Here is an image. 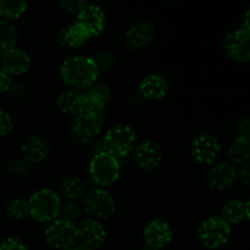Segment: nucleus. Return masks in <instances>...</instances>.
Segmentation results:
<instances>
[{"instance_id": "obj_27", "label": "nucleus", "mask_w": 250, "mask_h": 250, "mask_svg": "<svg viewBox=\"0 0 250 250\" xmlns=\"http://www.w3.org/2000/svg\"><path fill=\"white\" fill-rule=\"evenodd\" d=\"M17 42V29L10 21L0 20V51L15 48Z\"/></svg>"}, {"instance_id": "obj_21", "label": "nucleus", "mask_w": 250, "mask_h": 250, "mask_svg": "<svg viewBox=\"0 0 250 250\" xmlns=\"http://www.w3.org/2000/svg\"><path fill=\"white\" fill-rule=\"evenodd\" d=\"M83 94L88 110H94V111H104V107L111 98L110 89L103 83H94L87 88Z\"/></svg>"}, {"instance_id": "obj_16", "label": "nucleus", "mask_w": 250, "mask_h": 250, "mask_svg": "<svg viewBox=\"0 0 250 250\" xmlns=\"http://www.w3.org/2000/svg\"><path fill=\"white\" fill-rule=\"evenodd\" d=\"M77 231L78 239L82 241V244L93 249L102 247L106 239V229L97 220H84L77 226Z\"/></svg>"}, {"instance_id": "obj_7", "label": "nucleus", "mask_w": 250, "mask_h": 250, "mask_svg": "<svg viewBox=\"0 0 250 250\" xmlns=\"http://www.w3.org/2000/svg\"><path fill=\"white\" fill-rule=\"evenodd\" d=\"M45 239L49 246L58 250L73 248L78 242V231L76 224L55 220L45 229Z\"/></svg>"}, {"instance_id": "obj_10", "label": "nucleus", "mask_w": 250, "mask_h": 250, "mask_svg": "<svg viewBox=\"0 0 250 250\" xmlns=\"http://www.w3.org/2000/svg\"><path fill=\"white\" fill-rule=\"evenodd\" d=\"M224 48L229 59L239 63L250 61V32L239 28L227 34L224 39Z\"/></svg>"}, {"instance_id": "obj_5", "label": "nucleus", "mask_w": 250, "mask_h": 250, "mask_svg": "<svg viewBox=\"0 0 250 250\" xmlns=\"http://www.w3.org/2000/svg\"><path fill=\"white\" fill-rule=\"evenodd\" d=\"M231 237V225L221 217H209L200 225L198 238L209 249H219L229 242Z\"/></svg>"}, {"instance_id": "obj_22", "label": "nucleus", "mask_w": 250, "mask_h": 250, "mask_svg": "<svg viewBox=\"0 0 250 250\" xmlns=\"http://www.w3.org/2000/svg\"><path fill=\"white\" fill-rule=\"evenodd\" d=\"M88 39H89V36L87 34V32L77 22L66 26L59 34V43L63 48L70 49V50L82 46Z\"/></svg>"}, {"instance_id": "obj_1", "label": "nucleus", "mask_w": 250, "mask_h": 250, "mask_svg": "<svg viewBox=\"0 0 250 250\" xmlns=\"http://www.w3.org/2000/svg\"><path fill=\"white\" fill-rule=\"evenodd\" d=\"M60 76L66 85L80 92L94 84L99 72L92 58L78 55L71 56L63 61L60 67Z\"/></svg>"}, {"instance_id": "obj_4", "label": "nucleus", "mask_w": 250, "mask_h": 250, "mask_svg": "<svg viewBox=\"0 0 250 250\" xmlns=\"http://www.w3.org/2000/svg\"><path fill=\"white\" fill-rule=\"evenodd\" d=\"M104 121V112L88 110L75 119L71 127V137L80 144L89 143L95 137L99 136Z\"/></svg>"}, {"instance_id": "obj_41", "label": "nucleus", "mask_w": 250, "mask_h": 250, "mask_svg": "<svg viewBox=\"0 0 250 250\" xmlns=\"http://www.w3.org/2000/svg\"><path fill=\"white\" fill-rule=\"evenodd\" d=\"M78 250H94L93 248H90V247L85 246V244H81V246L77 247Z\"/></svg>"}, {"instance_id": "obj_12", "label": "nucleus", "mask_w": 250, "mask_h": 250, "mask_svg": "<svg viewBox=\"0 0 250 250\" xmlns=\"http://www.w3.org/2000/svg\"><path fill=\"white\" fill-rule=\"evenodd\" d=\"M146 246L155 249H163L172 241L173 232L170 225L164 220H154L149 222L143 231Z\"/></svg>"}, {"instance_id": "obj_40", "label": "nucleus", "mask_w": 250, "mask_h": 250, "mask_svg": "<svg viewBox=\"0 0 250 250\" xmlns=\"http://www.w3.org/2000/svg\"><path fill=\"white\" fill-rule=\"evenodd\" d=\"M246 214H247V219L250 221V199L246 203Z\"/></svg>"}, {"instance_id": "obj_44", "label": "nucleus", "mask_w": 250, "mask_h": 250, "mask_svg": "<svg viewBox=\"0 0 250 250\" xmlns=\"http://www.w3.org/2000/svg\"><path fill=\"white\" fill-rule=\"evenodd\" d=\"M62 250H78L77 247H73V248H67V249H62Z\"/></svg>"}, {"instance_id": "obj_25", "label": "nucleus", "mask_w": 250, "mask_h": 250, "mask_svg": "<svg viewBox=\"0 0 250 250\" xmlns=\"http://www.w3.org/2000/svg\"><path fill=\"white\" fill-rule=\"evenodd\" d=\"M221 215V219H224L229 225L239 224L247 217L246 203L237 199L229 200L222 208Z\"/></svg>"}, {"instance_id": "obj_42", "label": "nucleus", "mask_w": 250, "mask_h": 250, "mask_svg": "<svg viewBox=\"0 0 250 250\" xmlns=\"http://www.w3.org/2000/svg\"><path fill=\"white\" fill-rule=\"evenodd\" d=\"M2 56H4V51H0V68H1V63H2Z\"/></svg>"}, {"instance_id": "obj_23", "label": "nucleus", "mask_w": 250, "mask_h": 250, "mask_svg": "<svg viewBox=\"0 0 250 250\" xmlns=\"http://www.w3.org/2000/svg\"><path fill=\"white\" fill-rule=\"evenodd\" d=\"M229 156L234 164L244 166L250 164V137H238L232 142Z\"/></svg>"}, {"instance_id": "obj_18", "label": "nucleus", "mask_w": 250, "mask_h": 250, "mask_svg": "<svg viewBox=\"0 0 250 250\" xmlns=\"http://www.w3.org/2000/svg\"><path fill=\"white\" fill-rule=\"evenodd\" d=\"M139 93L142 98L146 100H160L166 97L168 92V83L163 76L151 75L146 76L139 83Z\"/></svg>"}, {"instance_id": "obj_31", "label": "nucleus", "mask_w": 250, "mask_h": 250, "mask_svg": "<svg viewBox=\"0 0 250 250\" xmlns=\"http://www.w3.org/2000/svg\"><path fill=\"white\" fill-rule=\"evenodd\" d=\"M60 214L61 216H62V220L75 224L81 216L80 204H78L77 202H73V200H68L67 203L61 205Z\"/></svg>"}, {"instance_id": "obj_24", "label": "nucleus", "mask_w": 250, "mask_h": 250, "mask_svg": "<svg viewBox=\"0 0 250 250\" xmlns=\"http://www.w3.org/2000/svg\"><path fill=\"white\" fill-rule=\"evenodd\" d=\"M59 189H60V194L63 198L77 202V199L84 195L85 186L83 181L78 177H66L60 182Z\"/></svg>"}, {"instance_id": "obj_2", "label": "nucleus", "mask_w": 250, "mask_h": 250, "mask_svg": "<svg viewBox=\"0 0 250 250\" xmlns=\"http://www.w3.org/2000/svg\"><path fill=\"white\" fill-rule=\"evenodd\" d=\"M137 136L128 125H116L106 132L105 137L95 144L97 154H107L117 160L128 155L134 149Z\"/></svg>"}, {"instance_id": "obj_15", "label": "nucleus", "mask_w": 250, "mask_h": 250, "mask_svg": "<svg viewBox=\"0 0 250 250\" xmlns=\"http://www.w3.org/2000/svg\"><path fill=\"white\" fill-rule=\"evenodd\" d=\"M78 24L90 37L99 36L105 27V15L97 5H87L80 14H77Z\"/></svg>"}, {"instance_id": "obj_39", "label": "nucleus", "mask_w": 250, "mask_h": 250, "mask_svg": "<svg viewBox=\"0 0 250 250\" xmlns=\"http://www.w3.org/2000/svg\"><path fill=\"white\" fill-rule=\"evenodd\" d=\"M242 28H244L246 31L250 32V7L248 10L246 11V14H244V20H243V27Z\"/></svg>"}, {"instance_id": "obj_37", "label": "nucleus", "mask_w": 250, "mask_h": 250, "mask_svg": "<svg viewBox=\"0 0 250 250\" xmlns=\"http://www.w3.org/2000/svg\"><path fill=\"white\" fill-rule=\"evenodd\" d=\"M237 176H238V180L241 181L246 187L250 188V164L242 166V167L239 168V171H237Z\"/></svg>"}, {"instance_id": "obj_33", "label": "nucleus", "mask_w": 250, "mask_h": 250, "mask_svg": "<svg viewBox=\"0 0 250 250\" xmlns=\"http://www.w3.org/2000/svg\"><path fill=\"white\" fill-rule=\"evenodd\" d=\"M61 7L63 10L68 12H73V14H80L85 6H87V2L85 1H75V0H62L60 2Z\"/></svg>"}, {"instance_id": "obj_9", "label": "nucleus", "mask_w": 250, "mask_h": 250, "mask_svg": "<svg viewBox=\"0 0 250 250\" xmlns=\"http://www.w3.org/2000/svg\"><path fill=\"white\" fill-rule=\"evenodd\" d=\"M115 200L104 188H95L88 192L84 198V209L95 219H107L115 211Z\"/></svg>"}, {"instance_id": "obj_32", "label": "nucleus", "mask_w": 250, "mask_h": 250, "mask_svg": "<svg viewBox=\"0 0 250 250\" xmlns=\"http://www.w3.org/2000/svg\"><path fill=\"white\" fill-rule=\"evenodd\" d=\"M12 127H14V122H12L11 116L6 111L0 110V137L9 134Z\"/></svg>"}, {"instance_id": "obj_36", "label": "nucleus", "mask_w": 250, "mask_h": 250, "mask_svg": "<svg viewBox=\"0 0 250 250\" xmlns=\"http://www.w3.org/2000/svg\"><path fill=\"white\" fill-rule=\"evenodd\" d=\"M237 132L239 137H250V117L239 120L237 124Z\"/></svg>"}, {"instance_id": "obj_20", "label": "nucleus", "mask_w": 250, "mask_h": 250, "mask_svg": "<svg viewBox=\"0 0 250 250\" xmlns=\"http://www.w3.org/2000/svg\"><path fill=\"white\" fill-rule=\"evenodd\" d=\"M56 104L62 114L70 115V116L77 117L83 112L88 111L84 94L77 90H67V92L61 93Z\"/></svg>"}, {"instance_id": "obj_19", "label": "nucleus", "mask_w": 250, "mask_h": 250, "mask_svg": "<svg viewBox=\"0 0 250 250\" xmlns=\"http://www.w3.org/2000/svg\"><path fill=\"white\" fill-rule=\"evenodd\" d=\"M50 146L48 141L41 136H31L23 142L21 148L22 156L27 163H42L49 155Z\"/></svg>"}, {"instance_id": "obj_11", "label": "nucleus", "mask_w": 250, "mask_h": 250, "mask_svg": "<svg viewBox=\"0 0 250 250\" xmlns=\"http://www.w3.org/2000/svg\"><path fill=\"white\" fill-rule=\"evenodd\" d=\"M207 180L210 187L214 189H227L238 180L237 170L229 163H217L209 167L207 172Z\"/></svg>"}, {"instance_id": "obj_45", "label": "nucleus", "mask_w": 250, "mask_h": 250, "mask_svg": "<svg viewBox=\"0 0 250 250\" xmlns=\"http://www.w3.org/2000/svg\"><path fill=\"white\" fill-rule=\"evenodd\" d=\"M0 210H1V204H0Z\"/></svg>"}, {"instance_id": "obj_6", "label": "nucleus", "mask_w": 250, "mask_h": 250, "mask_svg": "<svg viewBox=\"0 0 250 250\" xmlns=\"http://www.w3.org/2000/svg\"><path fill=\"white\" fill-rule=\"evenodd\" d=\"M93 181L102 187L114 185L120 176V160L107 154H95L89 165Z\"/></svg>"}, {"instance_id": "obj_17", "label": "nucleus", "mask_w": 250, "mask_h": 250, "mask_svg": "<svg viewBox=\"0 0 250 250\" xmlns=\"http://www.w3.org/2000/svg\"><path fill=\"white\" fill-rule=\"evenodd\" d=\"M31 66V58L22 49L12 48L4 51L1 68L9 76L23 75Z\"/></svg>"}, {"instance_id": "obj_29", "label": "nucleus", "mask_w": 250, "mask_h": 250, "mask_svg": "<svg viewBox=\"0 0 250 250\" xmlns=\"http://www.w3.org/2000/svg\"><path fill=\"white\" fill-rule=\"evenodd\" d=\"M92 60L99 73L109 72L115 65V55L111 51L107 50H103L97 53L94 55V58H92Z\"/></svg>"}, {"instance_id": "obj_26", "label": "nucleus", "mask_w": 250, "mask_h": 250, "mask_svg": "<svg viewBox=\"0 0 250 250\" xmlns=\"http://www.w3.org/2000/svg\"><path fill=\"white\" fill-rule=\"evenodd\" d=\"M26 10V1H19V0H0V20L10 21V20L19 19Z\"/></svg>"}, {"instance_id": "obj_38", "label": "nucleus", "mask_w": 250, "mask_h": 250, "mask_svg": "<svg viewBox=\"0 0 250 250\" xmlns=\"http://www.w3.org/2000/svg\"><path fill=\"white\" fill-rule=\"evenodd\" d=\"M11 83V76H9L2 68H0V93L7 92Z\"/></svg>"}, {"instance_id": "obj_13", "label": "nucleus", "mask_w": 250, "mask_h": 250, "mask_svg": "<svg viewBox=\"0 0 250 250\" xmlns=\"http://www.w3.org/2000/svg\"><path fill=\"white\" fill-rule=\"evenodd\" d=\"M134 160L137 165L143 170H155L163 161V151L160 146L153 141L142 142L134 149Z\"/></svg>"}, {"instance_id": "obj_14", "label": "nucleus", "mask_w": 250, "mask_h": 250, "mask_svg": "<svg viewBox=\"0 0 250 250\" xmlns=\"http://www.w3.org/2000/svg\"><path fill=\"white\" fill-rule=\"evenodd\" d=\"M155 29L149 22H138L133 24L125 34V45L129 50H141L153 42Z\"/></svg>"}, {"instance_id": "obj_3", "label": "nucleus", "mask_w": 250, "mask_h": 250, "mask_svg": "<svg viewBox=\"0 0 250 250\" xmlns=\"http://www.w3.org/2000/svg\"><path fill=\"white\" fill-rule=\"evenodd\" d=\"M29 215L38 222H53L61 210L60 197L51 189H41L28 200Z\"/></svg>"}, {"instance_id": "obj_34", "label": "nucleus", "mask_w": 250, "mask_h": 250, "mask_svg": "<svg viewBox=\"0 0 250 250\" xmlns=\"http://www.w3.org/2000/svg\"><path fill=\"white\" fill-rule=\"evenodd\" d=\"M0 250H27V248L20 239L7 238L1 242Z\"/></svg>"}, {"instance_id": "obj_30", "label": "nucleus", "mask_w": 250, "mask_h": 250, "mask_svg": "<svg viewBox=\"0 0 250 250\" xmlns=\"http://www.w3.org/2000/svg\"><path fill=\"white\" fill-rule=\"evenodd\" d=\"M7 172L12 178L21 180L29 172V164L24 159H15L7 165Z\"/></svg>"}, {"instance_id": "obj_35", "label": "nucleus", "mask_w": 250, "mask_h": 250, "mask_svg": "<svg viewBox=\"0 0 250 250\" xmlns=\"http://www.w3.org/2000/svg\"><path fill=\"white\" fill-rule=\"evenodd\" d=\"M7 92H9V94L11 95L14 99H21L24 95V93H26V89H24V85L22 84V83L12 82Z\"/></svg>"}, {"instance_id": "obj_8", "label": "nucleus", "mask_w": 250, "mask_h": 250, "mask_svg": "<svg viewBox=\"0 0 250 250\" xmlns=\"http://www.w3.org/2000/svg\"><path fill=\"white\" fill-rule=\"evenodd\" d=\"M190 153L194 160L203 165H214L221 154V144L215 136L202 133L195 137L190 144Z\"/></svg>"}, {"instance_id": "obj_28", "label": "nucleus", "mask_w": 250, "mask_h": 250, "mask_svg": "<svg viewBox=\"0 0 250 250\" xmlns=\"http://www.w3.org/2000/svg\"><path fill=\"white\" fill-rule=\"evenodd\" d=\"M7 215L12 220H23L29 215V204L24 199H15L7 205Z\"/></svg>"}, {"instance_id": "obj_43", "label": "nucleus", "mask_w": 250, "mask_h": 250, "mask_svg": "<svg viewBox=\"0 0 250 250\" xmlns=\"http://www.w3.org/2000/svg\"><path fill=\"white\" fill-rule=\"evenodd\" d=\"M142 250H159V249H155V248H151V247H148V246H146V247H144V248H143V249H142Z\"/></svg>"}]
</instances>
